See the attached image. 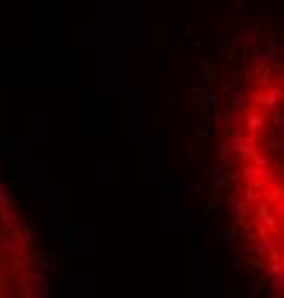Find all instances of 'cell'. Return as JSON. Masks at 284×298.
Instances as JSON below:
<instances>
[{"instance_id": "6da1fadb", "label": "cell", "mask_w": 284, "mask_h": 298, "mask_svg": "<svg viewBox=\"0 0 284 298\" xmlns=\"http://www.w3.org/2000/svg\"><path fill=\"white\" fill-rule=\"evenodd\" d=\"M233 209L256 267L284 293V57L241 83L227 129Z\"/></svg>"}, {"instance_id": "7a4b0ae2", "label": "cell", "mask_w": 284, "mask_h": 298, "mask_svg": "<svg viewBox=\"0 0 284 298\" xmlns=\"http://www.w3.org/2000/svg\"><path fill=\"white\" fill-rule=\"evenodd\" d=\"M40 293V275L32 235L0 186V296H34Z\"/></svg>"}]
</instances>
